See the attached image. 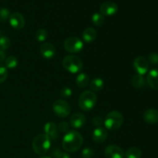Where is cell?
<instances>
[{
	"mask_svg": "<svg viewBox=\"0 0 158 158\" xmlns=\"http://www.w3.org/2000/svg\"><path fill=\"white\" fill-rule=\"evenodd\" d=\"M83 143V137L76 131H70L66 133L62 142L64 151L69 153H73L78 151Z\"/></svg>",
	"mask_w": 158,
	"mask_h": 158,
	"instance_id": "obj_1",
	"label": "cell"
},
{
	"mask_svg": "<svg viewBox=\"0 0 158 158\" xmlns=\"http://www.w3.org/2000/svg\"><path fill=\"white\" fill-rule=\"evenodd\" d=\"M32 149L39 155L45 154L51 147V138L46 134H40L32 140Z\"/></svg>",
	"mask_w": 158,
	"mask_h": 158,
	"instance_id": "obj_2",
	"label": "cell"
},
{
	"mask_svg": "<svg viewBox=\"0 0 158 158\" xmlns=\"http://www.w3.org/2000/svg\"><path fill=\"white\" fill-rule=\"evenodd\" d=\"M97 96L94 92L86 90L80 94L78 100V105L83 111H89L97 103Z\"/></svg>",
	"mask_w": 158,
	"mask_h": 158,
	"instance_id": "obj_3",
	"label": "cell"
},
{
	"mask_svg": "<svg viewBox=\"0 0 158 158\" xmlns=\"http://www.w3.org/2000/svg\"><path fill=\"white\" fill-rule=\"evenodd\" d=\"M123 122V115L117 110L110 112L106 116L104 123L105 127L110 131H116L122 126Z\"/></svg>",
	"mask_w": 158,
	"mask_h": 158,
	"instance_id": "obj_4",
	"label": "cell"
},
{
	"mask_svg": "<svg viewBox=\"0 0 158 158\" xmlns=\"http://www.w3.org/2000/svg\"><path fill=\"white\" fill-rule=\"evenodd\" d=\"M63 66L71 73H77L83 69V62L77 56H66L63 60Z\"/></svg>",
	"mask_w": 158,
	"mask_h": 158,
	"instance_id": "obj_5",
	"label": "cell"
},
{
	"mask_svg": "<svg viewBox=\"0 0 158 158\" xmlns=\"http://www.w3.org/2000/svg\"><path fill=\"white\" fill-rule=\"evenodd\" d=\"M52 110L55 113L56 115L61 118L68 117L70 114V106L69 103L63 100H56L52 105Z\"/></svg>",
	"mask_w": 158,
	"mask_h": 158,
	"instance_id": "obj_6",
	"label": "cell"
},
{
	"mask_svg": "<svg viewBox=\"0 0 158 158\" xmlns=\"http://www.w3.org/2000/svg\"><path fill=\"white\" fill-rule=\"evenodd\" d=\"M83 48V43L80 39L71 36L66 39L64 42V49L70 53L80 52Z\"/></svg>",
	"mask_w": 158,
	"mask_h": 158,
	"instance_id": "obj_7",
	"label": "cell"
},
{
	"mask_svg": "<svg viewBox=\"0 0 158 158\" xmlns=\"http://www.w3.org/2000/svg\"><path fill=\"white\" fill-rule=\"evenodd\" d=\"M134 68L139 75L143 76L148 73L149 69L148 60L143 56H138L134 60Z\"/></svg>",
	"mask_w": 158,
	"mask_h": 158,
	"instance_id": "obj_8",
	"label": "cell"
},
{
	"mask_svg": "<svg viewBox=\"0 0 158 158\" xmlns=\"http://www.w3.org/2000/svg\"><path fill=\"white\" fill-rule=\"evenodd\" d=\"M9 23L14 29L19 30V29H23L24 27L25 19L24 16L20 12H15L12 13L9 16Z\"/></svg>",
	"mask_w": 158,
	"mask_h": 158,
	"instance_id": "obj_9",
	"label": "cell"
},
{
	"mask_svg": "<svg viewBox=\"0 0 158 158\" xmlns=\"http://www.w3.org/2000/svg\"><path fill=\"white\" fill-rule=\"evenodd\" d=\"M104 156L106 158H123L124 153L120 147L112 144L106 147L104 151Z\"/></svg>",
	"mask_w": 158,
	"mask_h": 158,
	"instance_id": "obj_10",
	"label": "cell"
},
{
	"mask_svg": "<svg viewBox=\"0 0 158 158\" xmlns=\"http://www.w3.org/2000/svg\"><path fill=\"white\" fill-rule=\"evenodd\" d=\"M100 13L103 15H114L118 12V6L112 1L102 3L100 6Z\"/></svg>",
	"mask_w": 158,
	"mask_h": 158,
	"instance_id": "obj_11",
	"label": "cell"
},
{
	"mask_svg": "<svg viewBox=\"0 0 158 158\" xmlns=\"http://www.w3.org/2000/svg\"><path fill=\"white\" fill-rule=\"evenodd\" d=\"M108 137V132L105 128L97 127L94 131L92 134V139L97 143H101L106 140Z\"/></svg>",
	"mask_w": 158,
	"mask_h": 158,
	"instance_id": "obj_12",
	"label": "cell"
},
{
	"mask_svg": "<svg viewBox=\"0 0 158 158\" xmlns=\"http://www.w3.org/2000/svg\"><path fill=\"white\" fill-rule=\"evenodd\" d=\"M40 53L44 58L52 59L56 54V49L51 43H44L40 46Z\"/></svg>",
	"mask_w": 158,
	"mask_h": 158,
	"instance_id": "obj_13",
	"label": "cell"
},
{
	"mask_svg": "<svg viewBox=\"0 0 158 158\" xmlns=\"http://www.w3.org/2000/svg\"><path fill=\"white\" fill-rule=\"evenodd\" d=\"M70 125L75 129L82 127L86 123V117L81 113H76L70 117Z\"/></svg>",
	"mask_w": 158,
	"mask_h": 158,
	"instance_id": "obj_14",
	"label": "cell"
},
{
	"mask_svg": "<svg viewBox=\"0 0 158 158\" xmlns=\"http://www.w3.org/2000/svg\"><path fill=\"white\" fill-rule=\"evenodd\" d=\"M143 120L148 124L158 123V111L155 109H148L143 114Z\"/></svg>",
	"mask_w": 158,
	"mask_h": 158,
	"instance_id": "obj_15",
	"label": "cell"
},
{
	"mask_svg": "<svg viewBox=\"0 0 158 158\" xmlns=\"http://www.w3.org/2000/svg\"><path fill=\"white\" fill-rule=\"evenodd\" d=\"M147 82L152 89L158 90V70L151 69L147 77Z\"/></svg>",
	"mask_w": 158,
	"mask_h": 158,
	"instance_id": "obj_16",
	"label": "cell"
},
{
	"mask_svg": "<svg viewBox=\"0 0 158 158\" xmlns=\"http://www.w3.org/2000/svg\"><path fill=\"white\" fill-rule=\"evenodd\" d=\"M44 131L46 135L49 136L51 140L52 139L56 140L58 137V128H57V126L53 122L46 123L44 127Z\"/></svg>",
	"mask_w": 158,
	"mask_h": 158,
	"instance_id": "obj_17",
	"label": "cell"
},
{
	"mask_svg": "<svg viewBox=\"0 0 158 158\" xmlns=\"http://www.w3.org/2000/svg\"><path fill=\"white\" fill-rule=\"evenodd\" d=\"M97 32L95 29L92 27H88L83 31V39L86 43H90L95 40L97 38Z\"/></svg>",
	"mask_w": 158,
	"mask_h": 158,
	"instance_id": "obj_18",
	"label": "cell"
},
{
	"mask_svg": "<svg viewBox=\"0 0 158 158\" xmlns=\"http://www.w3.org/2000/svg\"><path fill=\"white\" fill-rule=\"evenodd\" d=\"M76 83H77V85L79 86V87L80 88L86 87L89 83V76H88L87 74L84 73H80L77 77Z\"/></svg>",
	"mask_w": 158,
	"mask_h": 158,
	"instance_id": "obj_19",
	"label": "cell"
},
{
	"mask_svg": "<svg viewBox=\"0 0 158 158\" xmlns=\"http://www.w3.org/2000/svg\"><path fill=\"white\" fill-rule=\"evenodd\" d=\"M103 86H104V83H103V80L100 78L93 79L89 83V87L93 92L100 91L103 88Z\"/></svg>",
	"mask_w": 158,
	"mask_h": 158,
	"instance_id": "obj_20",
	"label": "cell"
},
{
	"mask_svg": "<svg viewBox=\"0 0 158 158\" xmlns=\"http://www.w3.org/2000/svg\"><path fill=\"white\" fill-rule=\"evenodd\" d=\"M131 83H132V86L134 88H136V89H141V88H143L144 86L145 80L143 76L137 74V75L133 77L132 80H131Z\"/></svg>",
	"mask_w": 158,
	"mask_h": 158,
	"instance_id": "obj_21",
	"label": "cell"
},
{
	"mask_svg": "<svg viewBox=\"0 0 158 158\" xmlns=\"http://www.w3.org/2000/svg\"><path fill=\"white\" fill-rule=\"evenodd\" d=\"M126 158H141L142 151L136 147L129 148L124 154Z\"/></svg>",
	"mask_w": 158,
	"mask_h": 158,
	"instance_id": "obj_22",
	"label": "cell"
},
{
	"mask_svg": "<svg viewBox=\"0 0 158 158\" xmlns=\"http://www.w3.org/2000/svg\"><path fill=\"white\" fill-rule=\"evenodd\" d=\"M92 22L95 26H103L105 22L104 15H102L100 12H95L92 15Z\"/></svg>",
	"mask_w": 158,
	"mask_h": 158,
	"instance_id": "obj_23",
	"label": "cell"
},
{
	"mask_svg": "<svg viewBox=\"0 0 158 158\" xmlns=\"http://www.w3.org/2000/svg\"><path fill=\"white\" fill-rule=\"evenodd\" d=\"M5 64H6V68H9V69H15L18 66V60H17L16 57L13 56H10L6 59V60H5Z\"/></svg>",
	"mask_w": 158,
	"mask_h": 158,
	"instance_id": "obj_24",
	"label": "cell"
},
{
	"mask_svg": "<svg viewBox=\"0 0 158 158\" xmlns=\"http://www.w3.org/2000/svg\"><path fill=\"white\" fill-rule=\"evenodd\" d=\"M48 32L45 29H40L35 32V39L38 42H44L47 39Z\"/></svg>",
	"mask_w": 158,
	"mask_h": 158,
	"instance_id": "obj_25",
	"label": "cell"
},
{
	"mask_svg": "<svg viewBox=\"0 0 158 158\" xmlns=\"http://www.w3.org/2000/svg\"><path fill=\"white\" fill-rule=\"evenodd\" d=\"M10 46V40H9L8 37L1 35V36H0V49H1V50H6V49H9Z\"/></svg>",
	"mask_w": 158,
	"mask_h": 158,
	"instance_id": "obj_26",
	"label": "cell"
},
{
	"mask_svg": "<svg viewBox=\"0 0 158 158\" xmlns=\"http://www.w3.org/2000/svg\"><path fill=\"white\" fill-rule=\"evenodd\" d=\"M10 16V12L6 8H1L0 9V22L4 23Z\"/></svg>",
	"mask_w": 158,
	"mask_h": 158,
	"instance_id": "obj_27",
	"label": "cell"
},
{
	"mask_svg": "<svg viewBox=\"0 0 158 158\" xmlns=\"http://www.w3.org/2000/svg\"><path fill=\"white\" fill-rule=\"evenodd\" d=\"M8 77L7 68L2 64H0V83H3Z\"/></svg>",
	"mask_w": 158,
	"mask_h": 158,
	"instance_id": "obj_28",
	"label": "cell"
},
{
	"mask_svg": "<svg viewBox=\"0 0 158 158\" xmlns=\"http://www.w3.org/2000/svg\"><path fill=\"white\" fill-rule=\"evenodd\" d=\"M81 155L83 158H92L94 155V151L91 148H86L83 150Z\"/></svg>",
	"mask_w": 158,
	"mask_h": 158,
	"instance_id": "obj_29",
	"label": "cell"
},
{
	"mask_svg": "<svg viewBox=\"0 0 158 158\" xmlns=\"http://www.w3.org/2000/svg\"><path fill=\"white\" fill-rule=\"evenodd\" d=\"M72 95V89L68 86H65L60 91V96L63 98H69Z\"/></svg>",
	"mask_w": 158,
	"mask_h": 158,
	"instance_id": "obj_30",
	"label": "cell"
},
{
	"mask_svg": "<svg viewBox=\"0 0 158 158\" xmlns=\"http://www.w3.org/2000/svg\"><path fill=\"white\" fill-rule=\"evenodd\" d=\"M52 155L55 158H70V156L66 152H62L60 150H55L52 152Z\"/></svg>",
	"mask_w": 158,
	"mask_h": 158,
	"instance_id": "obj_31",
	"label": "cell"
},
{
	"mask_svg": "<svg viewBox=\"0 0 158 158\" xmlns=\"http://www.w3.org/2000/svg\"><path fill=\"white\" fill-rule=\"evenodd\" d=\"M58 129L60 130L61 132H68L69 129V123H66V122L63 121V122H60L58 125Z\"/></svg>",
	"mask_w": 158,
	"mask_h": 158,
	"instance_id": "obj_32",
	"label": "cell"
},
{
	"mask_svg": "<svg viewBox=\"0 0 158 158\" xmlns=\"http://www.w3.org/2000/svg\"><path fill=\"white\" fill-rule=\"evenodd\" d=\"M148 60L152 64H157L158 63V53L153 52L148 56Z\"/></svg>",
	"mask_w": 158,
	"mask_h": 158,
	"instance_id": "obj_33",
	"label": "cell"
},
{
	"mask_svg": "<svg viewBox=\"0 0 158 158\" xmlns=\"http://www.w3.org/2000/svg\"><path fill=\"white\" fill-rule=\"evenodd\" d=\"M93 123H94V126L100 127L103 123V120L102 119V117H99V116H96V117H94V119H93Z\"/></svg>",
	"mask_w": 158,
	"mask_h": 158,
	"instance_id": "obj_34",
	"label": "cell"
},
{
	"mask_svg": "<svg viewBox=\"0 0 158 158\" xmlns=\"http://www.w3.org/2000/svg\"><path fill=\"white\" fill-rule=\"evenodd\" d=\"M6 60V53L3 50L0 49V64Z\"/></svg>",
	"mask_w": 158,
	"mask_h": 158,
	"instance_id": "obj_35",
	"label": "cell"
},
{
	"mask_svg": "<svg viewBox=\"0 0 158 158\" xmlns=\"http://www.w3.org/2000/svg\"><path fill=\"white\" fill-rule=\"evenodd\" d=\"M39 158H52V157H48V156H42V157H39Z\"/></svg>",
	"mask_w": 158,
	"mask_h": 158,
	"instance_id": "obj_36",
	"label": "cell"
},
{
	"mask_svg": "<svg viewBox=\"0 0 158 158\" xmlns=\"http://www.w3.org/2000/svg\"><path fill=\"white\" fill-rule=\"evenodd\" d=\"M0 36H1V32H0Z\"/></svg>",
	"mask_w": 158,
	"mask_h": 158,
	"instance_id": "obj_37",
	"label": "cell"
}]
</instances>
